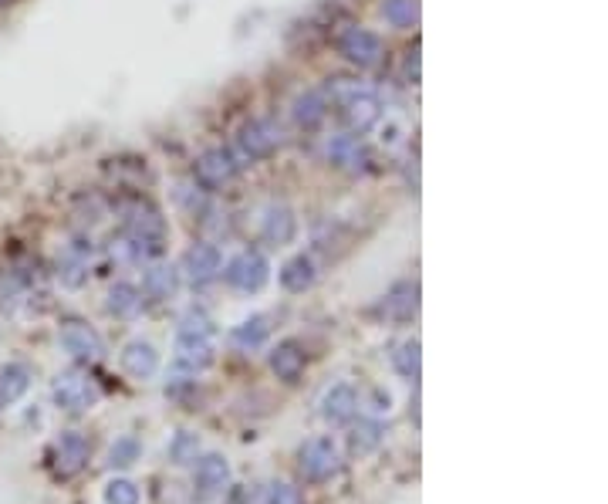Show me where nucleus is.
Masks as SVG:
<instances>
[{"label":"nucleus","instance_id":"obj_28","mask_svg":"<svg viewBox=\"0 0 608 504\" xmlns=\"http://www.w3.org/2000/svg\"><path fill=\"white\" fill-rule=\"evenodd\" d=\"M379 444H382V427L375 420H362L359 427H352V433H348V450L359 457L372 454Z\"/></svg>","mask_w":608,"mask_h":504},{"label":"nucleus","instance_id":"obj_9","mask_svg":"<svg viewBox=\"0 0 608 504\" xmlns=\"http://www.w3.org/2000/svg\"><path fill=\"white\" fill-rule=\"evenodd\" d=\"M325 156H328V163H332L335 170L352 173V176L369 173V166H372V153L365 149V143H362L359 136H335V139H328Z\"/></svg>","mask_w":608,"mask_h":504},{"label":"nucleus","instance_id":"obj_14","mask_svg":"<svg viewBox=\"0 0 608 504\" xmlns=\"http://www.w3.org/2000/svg\"><path fill=\"white\" fill-rule=\"evenodd\" d=\"M355 410H359V393L348 383L328 386L325 396H321V417L328 423H348L355 417Z\"/></svg>","mask_w":608,"mask_h":504},{"label":"nucleus","instance_id":"obj_19","mask_svg":"<svg viewBox=\"0 0 608 504\" xmlns=\"http://www.w3.org/2000/svg\"><path fill=\"white\" fill-rule=\"evenodd\" d=\"M419 308V285L416 281H402L386 295V302H382V312L389 318H399V322H406V318H413Z\"/></svg>","mask_w":608,"mask_h":504},{"label":"nucleus","instance_id":"obj_3","mask_svg":"<svg viewBox=\"0 0 608 504\" xmlns=\"http://www.w3.org/2000/svg\"><path fill=\"white\" fill-rule=\"evenodd\" d=\"M213 352H217V342H213L210 318L207 315H186L180 332H176V359L196 373V369L210 366Z\"/></svg>","mask_w":608,"mask_h":504},{"label":"nucleus","instance_id":"obj_25","mask_svg":"<svg viewBox=\"0 0 608 504\" xmlns=\"http://www.w3.org/2000/svg\"><path fill=\"white\" fill-rule=\"evenodd\" d=\"M142 288H146L149 298H169V295H176V288H180V274H176V268H169V264H156V268L146 271Z\"/></svg>","mask_w":608,"mask_h":504},{"label":"nucleus","instance_id":"obj_31","mask_svg":"<svg viewBox=\"0 0 608 504\" xmlns=\"http://www.w3.org/2000/svg\"><path fill=\"white\" fill-rule=\"evenodd\" d=\"M102 498H105V504H139L142 494H139L136 484L129 481V477H115V481L105 484Z\"/></svg>","mask_w":608,"mask_h":504},{"label":"nucleus","instance_id":"obj_21","mask_svg":"<svg viewBox=\"0 0 608 504\" xmlns=\"http://www.w3.org/2000/svg\"><path fill=\"white\" fill-rule=\"evenodd\" d=\"M315 278H318V271H315V261H311L308 254H298V258H291L281 268V285L294 291V295L308 291L311 285H315Z\"/></svg>","mask_w":608,"mask_h":504},{"label":"nucleus","instance_id":"obj_26","mask_svg":"<svg viewBox=\"0 0 608 504\" xmlns=\"http://www.w3.org/2000/svg\"><path fill=\"white\" fill-rule=\"evenodd\" d=\"M392 366H396L399 376L419 379V366H423V352H419L416 339H402L396 349H392Z\"/></svg>","mask_w":608,"mask_h":504},{"label":"nucleus","instance_id":"obj_1","mask_svg":"<svg viewBox=\"0 0 608 504\" xmlns=\"http://www.w3.org/2000/svg\"><path fill=\"white\" fill-rule=\"evenodd\" d=\"M325 102L328 109H335L342 122L348 126L352 136H362L369 132L375 122L382 119V99L375 95V88L359 85V82H348V78H335V82L325 85Z\"/></svg>","mask_w":608,"mask_h":504},{"label":"nucleus","instance_id":"obj_17","mask_svg":"<svg viewBox=\"0 0 608 504\" xmlns=\"http://www.w3.org/2000/svg\"><path fill=\"white\" fill-rule=\"evenodd\" d=\"M261 231H264V237L271 244H291L294 241V231H298V217H294L291 207H284V203H274V207L264 210Z\"/></svg>","mask_w":608,"mask_h":504},{"label":"nucleus","instance_id":"obj_20","mask_svg":"<svg viewBox=\"0 0 608 504\" xmlns=\"http://www.w3.org/2000/svg\"><path fill=\"white\" fill-rule=\"evenodd\" d=\"M31 389V369L21 362H7L0 369V406H11Z\"/></svg>","mask_w":608,"mask_h":504},{"label":"nucleus","instance_id":"obj_24","mask_svg":"<svg viewBox=\"0 0 608 504\" xmlns=\"http://www.w3.org/2000/svg\"><path fill=\"white\" fill-rule=\"evenodd\" d=\"M109 312L115 318H136L142 312V291L129 281H119L112 291H109Z\"/></svg>","mask_w":608,"mask_h":504},{"label":"nucleus","instance_id":"obj_30","mask_svg":"<svg viewBox=\"0 0 608 504\" xmlns=\"http://www.w3.org/2000/svg\"><path fill=\"white\" fill-rule=\"evenodd\" d=\"M200 457V437L190 430H180L169 444V461L173 464H193Z\"/></svg>","mask_w":608,"mask_h":504},{"label":"nucleus","instance_id":"obj_5","mask_svg":"<svg viewBox=\"0 0 608 504\" xmlns=\"http://www.w3.org/2000/svg\"><path fill=\"white\" fill-rule=\"evenodd\" d=\"M240 176V163L230 149H207L196 159V183L203 190H223Z\"/></svg>","mask_w":608,"mask_h":504},{"label":"nucleus","instance_id":"obj_13","mask_svg":"<svg viewBox=\"0 0 608 504\" xmlns=\"http://www.w3.org/2000/svg\"><path fill=\"white\" fill-rule=\"evenodd\" d=\"M193 484H196V494H200V498L220 494L230 484V461L223 454H203L200 464H196Z\"/></svg>","mask_w":608,"mask_h":504},{"label":"nucleus","instance_id":"obj_34","mask_svg":"<svg viewBox=\"0 0 608 504\" xmlns=\"http://www.w3.org/2000/svg\"><path fill=\"white\" fill-rule=\"evenodd\" d=\"M0 4H11V0H0Z\"/></svg>","mask_w":608,"mask_h":504},{"label":"nucleus","instance_id":"obj_32","mask_svg":"<svg viewBox=\"0 0 608 504\" xmlns=\"http://www.w3.org/2000/svg\"><path fill=\"white\" fill-rule=\"evenodd\" d=\"M139 454H142V447H139L136 437H119V440H115V444L109 447V467H129V464H136Z\"/></svg>","mask_w":608,"mask_h":504},{"label":"nucleus","instance_id":"obj_7","mask_svg":"<svg viewBox=\"0 0 608 504\" xmlns=\"http://www.w3.org/2000/svg\"><path fill=\"white\" fill-rule=\"evenodd\" d=\"M277 146H281V129H277L274 122H267V119L247 122V126L237 132V149H240V156L250 159V163L274 156Z\"/></svg>","mask_w":608,"mask_h":504},{"label":"nucleus","instance_id":"obj_18","mask_svg":"<svg viewBox=\"0 0 608 504\" xmlns=\"http://www.w3.org/2000/svg\"><path fill=\"white\" fill-rule=\"evenodd\" d=\"M304 349L298 342H281L274 352H271V369L277 379H284V383H294L301 373H304Z\"/></svg>","mask_w":608,"mask_h":504},{"label":"nucleus","instance_id":"obj_15","mask_svg":"<svg viewBox=\"0 0 608 504\" xmlns=\"http://www.w3.org/2000/svg\"><path fill=\"white\" fill-rule=\"evenodd\" d=\"M223 268V258L220 251L213 244H196L186 251V261H183V271L186 278L193 281V285H207V281H213Z\"/></svg>","mask_w":608,"mask_h":504},{"label":"nucleus","instance_id":"obj_8","mask_svg":"<svg viewBox=\"0 0 608 504\" xmlns=\"http://www.w3.org/2000/svg\"><path fill=\"white\" fill-rule=\"evenodd\" d=\"M58 339H61V349L68 352V356H75L78 362H98L105 356V342H102V335H98L92 325H85V322H65L61 325V332H58Z\"/></svg>","mask_w":608,"mask_h":504},{"label":"nucleus","instance_id":"obj_27","mask_svg":"<svg viewBox=\"0 0 608 504\" xmlns=\"http://www.w3.org/2000/svg\"><path fill=\"white\" fill-rule=\"evenodd\" d=\"M382 17L399 31H409L419 24V0H386L382 4Z\"/></svg>","mask_w":608,"mask_h":504},{"label":"nucleus","instance_id":"obj_12","mask_svg":"<svg viewBox=\"0 0 608 504\" xmlns=\"http://www.w3.org/2000/svg\"><path fill=\"white\" fill-rule=\"evenodd\" d=\"M88 450L92 447H88V440L78 430L61 433V437L55 440V447H51V467H55V474L75 477L88 464Z\"/></svg>","mask_w":608,"mask_h":504},{"label":"nucleus","instance_id":"obj_2","mask_svg":"<svg viewBox=\"0 0 608 504\" xmlns=\"http://www.w3.org/2000/svg\"><path fill=\"white\" fill-rule=\"evenodd\" d=\"M125 247L136 258H156L166 251V220L149 203H136L125 217Z\"/></svg>","mask_w":608,"mask_h":504},{"label":"nucleus","instance_id":"obj_4","mask_svg":"<svg viewBox=\"0 0 608 504\" xmlns=\"http://www.w3.org/2000/svg\"><path fill=\"white\" fill-rule=\"evenodd\" d=\"M51 396H55V403L61 406V410L68 413H85L92 410V406L98 403V386L92 376L78 373V369H71V373H61L55 379V386H51Z\"/></svg>","mask_w":608,"mask_h":504},{"label":"nucleus","instance_id":"obj_22","mask_svg":"<svg viewBox=\"0 0 608 504\" xmlns=\"http://www.w3.org/2000/svg\"><path fill=\"white\" fill-rule=\"evenodd\" d=\"M291 116L294 122H298L301 129H318L321 122H325L328 116V102H325V95L321 92H308V95H301L298 102H294V109H291Z\"/></svg>","mask_w":608,"mask_h":504},{"label":"nucleus","instance_id":"obj_16","mask_svg":"<svg viewBox=\"0 0 608 504\" xmlns=\"http://www.w3.org/2000/svg\"><path fill=\"white\" fill-rule=\"evenodd\" d=\"M122 369L129 373L132 379H152L159 373V352L152 349V342H129L122 349Z\"/></svg>","mask_w":608,"mask_h":504},{"label":"nucleus","instance_id":"obj_29","mask_svg":"<svg viewBox=\"0 0 608 504\" xmlns=\"http://www.w3.org/2000/svg\"><path fill=\"white\" fill-rule=\"evenodd\" d=\"M58 278H61V285H68V288H82L88 281V261L75 251L65 254V258L58 261Z\"/></svg>","mask_w":608,"mask_h":504},{"label":"nucleus","instance_id":"obj_33","mask_svg":"<svg viewBox=\"0 0 608 504\" xmlns=\"http://www.w3.org/2000/svg\"><path fill=\"white\" fill-rule=\"evenodd\" d=\"M267 504H301V491L294 484H271L267 488Z\"/></svg>","mask_w":608,"mask_h":504},{"label":"nucleus","instance_id":"obj_11","mask_svg":"<svg viewBox=\"0 0 608 504\" xmlns=\"http://www.w3.org/2000/svg\"><path fill=\"white\" fill-rule=\"evenodd\" d=\"M267 278H271V264H267L264 254H257V251L237 254V258L227 264V281L237 291H247V295L250 291H261L267 285Z\"/></svg>","mask_w":608,"mask_h":504},{"label":"nucleus","instance_id":"obj_10","mask_svg":"<svg viewBox=\"0 0 608 504\" xmlns=\"http://www.w3.org/2000/svg\"><path fill=\"white\" fill-rule=\"evenodd\" d=\"M338 51L359 68H375L382 61V38L365 28H345L342 38H338Z\"/></svg>","mask_w":608,"mask_h":504},{"label":"nucleus","instance_id":"obj_23","mask_svg":"<svg viewBox=\"0 0 608 504\" xmlns=\"http://www.w3.org/2000/svg\"><path fill=\"white\" fill-rule=\"evenodd\" d=\"M267 335H271V325H267V318L264 315H254V318H247V322H240L230 339H234V346L240 352H257L267 342Z\"/></svg>","mask_w":608,"mask_h":504},{"label":"nucleus","instance_id":"obj_6","mask_svg":"<svg viewBox=\"0 0 608 504\" xmlns=\"http://www.w3.org/2000/svg\"><path fill=\"white\" fill-rule=\"evenodd\" d=\"M338 467H342V457H338L332 437H315L301 447V474L308 481H328L338 474Z\"/></svg>","mask_w":608,"mask_h":504}]
</instances>
